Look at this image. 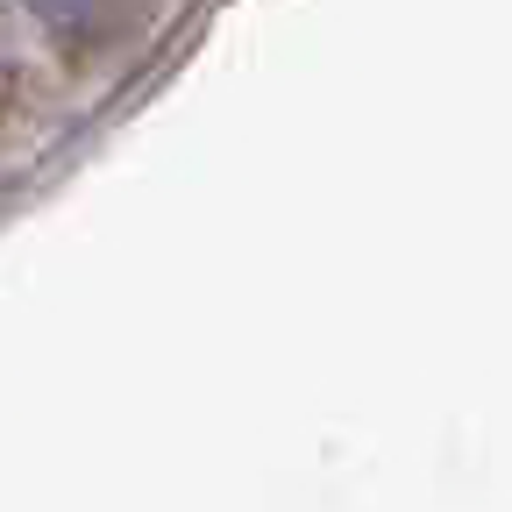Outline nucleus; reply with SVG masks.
<instances>
[{
	"label": "nucleus",
	"instance_id": "1",
	"mask_svg": "<svg viewBox=\"0 0 512 512\" xmlns=\"http://www.w3.org/2000/svg\"><path fill=\"white\" fill-rule=\"evenodd\" d=\"M22 8H29L36 22H50V29H64V36H72V29H86V22H93V0H22Z\"/></svg>",
	"mask_w": 512,
	"mask_h": 512
}]
</instances>
